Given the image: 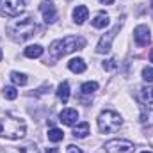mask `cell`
I'll return each mask as SVG.
<instances>
[{
  "label": "cell",
  "instance_id": "cell-31",
  "mask_svg": "<svg viewBox=\"0 0 153 153\" xmlns=\"http://www.w3.org/2000/svg\"><path fill=\"white\" fill-rule=\"evenodd\" d=\"M143 153H152V152H143Z\"/></svg>",
  "mask_w": 153,
  "mask_h": 153
},
{
  "label": "cell",
  "instance_id": "cell-15",
  "mask_svg": "<svg viewBox=\"0 0 153 153\" xmlns=\"http://www.w3.org/2000/svg\"><path fill=\"white\" fill-rule=\"evenodd\" d=\"M68 68L73 71V73H84L85 71V62H84V59H80V57H76V59H71L70 62H68Z\"/></svg>",
  "mask_w": 153,
  "mask_h": 153
},
{
  "label": "cell",
  "instance_id": "cell-24",
  "mask_svg": "<svg viewBox=\"0 0 153 153\" xmlns=\"http://www.w3.org/2000/svg\"><path fill=\"white\" fill-rule=\"evenodd\" d=\"M143 80L148 82V84H152L153 82V68H148V66H146V68L143 70Z\"/></svg>",
  "mask_w": 153,
  "mask_h": 153
},
{
  "label": "cell",
  "instance_id": "cell-9",
  "mask_svg": "<svg viewBox=\"0 0 153 153\" xmlns=\"http://www.w3.org/2000/svg\"><path fill=\"white\" fill-rule=\"evenodd\" d=\"M39 11L43 13V18H45L46 23H55L57 18H59V13H57V9H55L53 4H41Z\"/></svg>",
  "mask_w": 153,
  "mask_h": 153
},
{
  "label": "cell",
  "instance_id": "cell-23",
  "mask_svg": "<svg viewBox=\"0 0 153 153\" xmlns=\"http://www.w3.org/2000/svg\"><path fill=\"white\" fill-rule=\"evenodd\" d=\"M141 123L143 125H148V126H153V111H148L141 116Z\"/></svg>",
  "mask_w": 153,
  "mask_h": 153
},
{
  "label": "cell",
  "instance_id": "cell-1",
  "mask_svg": "<svg viewBox=\"0 0 153 153\" xmlns=\"http://www.w3.org/2000/svg\"><path fill=\"white\" fill-rule=\"evenodd\" d=\"M85 46V39L78 38V36H66L62 39H55L50 48H48V53H50V64H53L55 61H59L61 57L75 52V50H82Z\"/></svg>",
  "mask_w": 153,
  "mask_h": 153
},
{
  "label": "cell",
  "instance_id": "cell-28",
  "mask_svg": "<svg viewBox=\"0 0 153 153\" xmlns=\"http://www.w3.org/2000/svg\"><path fill=\"white\" fill-rule=\"evenodd\" d=\"M46 153H59L57 148H46Z\"/></svg>",
  "mask_w": 153,
  "mask_h": 153
},
{
  "label": "cell",
  "instance_id": "cell-7",
  "mask_svg": "<svg viewBox=\"0 0 153 153\" xmlns=\"http://www.w3.org/2000/svg\"><path fill=\"white\" fill-rule=\"evenodd\" d=\"M105 152L107 153H132L134 152V143L126 139H112L105 143Z\"/></svg>",
  "mask_w": 153,
  "mask_h": 153
},
{
  "label": "cell",
  "instance_id": "cell-6",
  "mask_svg": "<svg viewBox=\"0 0 153 153\" xmlns=\"http://www.w3.org/2000/svg\"><path fill=\"white\" fill-rule=\"evenodd\" d=\"M123 22H125V18H121L117 23H116L114 27L107 32V34H103L102 39H100V43H98V46H96V52L98 53H109L111 52V45H112V39L116 38V34L119 32V29L123 27Z\"/></svg>",
  "mask_w": 153,
  "mask_h": 153
},
{
  "label": "cell",
  "instance_id": "cell-8",
  "mask_svg": "<svg viewBox=\"0 0 153 153\" xmlns=\"http://www.w3.org/2000/svg\"><path fill=\"white\" fill-rule=\"evenodd\" d=\"M134 39L139 46H146L152 41V34H150V27L148 25H139L134 29Z\"/></svg>",
  "mask_w": 153,
  "mask_h": 153
},
{
  "label": "cell",
  "instance_id": "cell-21",
  "mask_svg": "<svg viewBox=\"0 0 153 153\" xmlns=\"http://www.w3.org/2000/svg\"><path fill=\"white\" fill-rule=\"evenodd\" d=\"M80 91L84 94H93L94 91H98V84L96 82H85V84L80 85Z\"/></svg>",
  "mask_w": 153,
  "mask_h": 153
},
{
  "label": "cell",
  "instance_id": "cell-22",
  "mask_svg": "<svg viewBox=\"0 0 153 153\" xmlns=\"http://www.w3.org/2000/svg\"><path fill=\"white\" fill-rule=\"evenodd\" d=\"M18 153H39V148L34 144V143H29V144H25V146H22Z\"/></svg>",
  "mask_w": 153,
  "mask_h": 153
},
{
  "label": "cell",
  "instance_id": "cell-17",
  "mask_svg": "<svg viewBox=\"0 0 153 153\" xmlns=\"http://www.w3.org/2000/svg\"><path fill=\"white\" fill-rule=\"evenodd\" d=\"M41 55H43V46L41 45H30V46L25 48V57H29V59H38Z\"/></svg>",
  "mask_w": 153,
  "mask_h": 153
},
{
  "label": "cell",
  "instance_id": "cell-30",
  "mask_svg": "<svg viewBox=\"0 0 153 153\" xmlns=\"http://www.w3.org/2000/svg\"><path fill=\"white\" fill-rule=\"evenodd\" d=\"M2 57H4V55H2V50H0V61H2Z\"/></svg>",
  "mask_w": 153,
  "mask_h": 153
},
{
  "label": "cell",
  "instance_id": "cell-18",
  "mask_svg": "<svg viewBox=\"0 0 153 153\" xmlns=\"http://www.w3.org/2000/svg\"><path fill=\"white\" fill-rule=\"evenodd\" d=\"M11 80H13L14 85H25V84L29 82L27 75H23V73H20V71H11Z\"/></svg>",
  "mask_w": 153,
  "mask_h": 153
},
{
  "label": "cell",
  "instance_id": "cell-3",
  "mask_svg": "<svg viewBox=\"0 0 153 153\" xmlns=\"http://www.w3.org/2000/svg\"><path fill=\"white\" fill-rule=\"evenodd\" d=\"M7 32L14 41H27L34 36L36 32V23L32 16H25L22 20H14L7 25Z\"/></svg>",
  "mask_w": 153,
  "mask_h": 153
},
{
  "label": "cell",
  "instance_id": "cell-11",
  "mask_svg": "<svg viewBox=\"0 0 153 153\" xmlns=\"http://www.w3.org/2000/svg\"><path fill=\"white\" fill-rule=\"evenodd\" d=\"M59 121L62 125H66V126H73V125H76V121H78V112H76L75 109H64L59 114Z\"/></svg>",
  "mask_w": 153,
  "mask_h": 153
},
{
  "label": "cell",
  "instance_id": "cell-12",
  "mask_svg": "<svg viewBox=\"0 0 153 153\" xmlns=\"http://www.w3.org/2000/svg\"><path fill=\"white\" fill-rule=\"evenodd\" d=\"M87 16H89V11H87L85 5H76L73 9V20H75L76 25H82L87 20Z\"/></svg>",
  "mask_w": 153,
  "mask_h": 153
},
{
  "label": "cell",
  "instance_id": "cell-14",
  "mask_svg": "<svg viewBox=\"0 0 153 153\" xmlns=\"http://www.w3.org/2000/svg\"><path fill=\"white\" fill-rule=\"evenodd\" d=\"M57 98L62 103H68V100H70V84L66 80L59 84V87H57Z\"/></svg>",
  "mask_w": 153,
  "mask_h": 153
},
{
  "label": "cell",
  "instance_id": "cell-26",
  "mask_svg": "<svg viewBox=\"0 0 153 153\" xmlns=\"http://www.w3.org/2000/svg\"><path fill=\"white\" fill-rule=\"evenodd\" d=\"M66 153H84L80 148H76V146H73V144H70L68 146V150H66Z\"/></svg>",
  "mask_w": 153,
  "mask_h": 153
},
{
  "label": "cell",
  "instance_id": "cell-19",
  "mask_svg": "<svg viewBox=\"0 0 153 153\" xmlns=\"http://www.w3.org/2000/svg\"><path fill=\"white\" fill-rule=\"evenodd\" d=\"M62 139H64V132H62V130H59V128H50V130H48V141L59 143V141H62Z\"/></svg>",
  "mask_w": 153,
  "mask_h": 153
},
{
  "label": "cell",
  "instance_id": "cell-27",
  "mask_svg": "<svg viewBox=\"0 0 153 153\" xmlns=\"http://www.w3.org/2000/svg\"><path fill=\"white\" fill-rule=\"evenodd\" d=\"M102 4H105V5H112L114 4V0H100Z\"/></svg>",
  "mask_w": 153,
  "mask_h": 153
},
{
  "label": "cell",
  "instance_id": "cell-32",
  "mask_svg": "<svg viewBox=\"0 0 153 153\" xmlns=\"http://www.w3.org/2000/svg\"><path fill=\"white\" fill-rule=\"evenodd\" d=\"M152 9H153V0H152Z\"/></svg>",
  "mask_w": 153,
  "mask_h": 153
},
{
  "label": "cell",
  "instance_id": "cell-4",
  "mask_svg": "<svg viewBox=\"0 0 153 153\" xmlns=\"http://www.w3.org/2000/svg\"><path fill=\"white\" fill-rule=\"evenodd\" d=\"M121 125H123V119L114 111H103L98 116V128L102 134H114L116 130H119Z\"/></svg>",
  "mask_w": 153,
  "mask_h": 153
},
{
  "label": "cell",
  "instance_id": "cell-29",
  "mask_svg": "<svg viewBox=\"0 0 153 153\" xmlns=\"http://www.w3.org/2000/svg\"><path fill=\"white\" fill-rule=\"evenodd\" d=\"M150 61L153 62V48H152V52H150Z\"/></svg>",
  "mask_w": 153,
  "mask_h": 153
},
{
  "label": "cell",
  "instance_id": "cell-25",
  "mask_svg": "<svg viewBox=\"0 0 153 153\" xmlns=\"http://www.w3.org/2000/svg\"><path fill=\"white\" fill-rule=\"evenodd\" d=\"M116 66H117V64H116V61H114V59H109V61H103V68H105V70H114Z\"/></svg>",
  "mask_w": 153,
  "mask_h": 153
},
{
  "label": "cell",
  "instance_id": "cell-16",
  "mask_svg": "<svg viewBox=\"0 0 153 153\" xmlns=\"http://www.w3.org/2000/svg\"><path fill=\"white\" fill-rule=\"evenodd\" d=\"M87 134H89V123L87 121H82L80 125H76L73 128V137H76V139H84V137H87Z\"/></svg>",
  "mask_w": 153,
  "mask_h": 153
},
{
  "label": "cell",
  "instance_id": "cell-13",
  "mask_svg": "<svg viewBox=\"0 0 153 153\" xmlns=\"http://www.w3.org/2000/svg\"><path fill=\"white\" fill-rule=\"evenodd\" d=\"M91 23H93L94 29H103V27L109 25V14H107L105 11H100V13L91 20Z\"/></svg>",
  "mask_w": 153,
  "mask_h": 153
},
{
  "label": "cell",
  "instance_id": "cell-10",
  "mask_svg": "<svg viewBox=\"0 0 153 153\" xmlns=\"http://www.w3.org/2000/svg\"><path fill=\"white\" fill-rule=\"evenodd\" d=\"M137 100L143 103V105H153V87L152 85H143L139 87L137 91Z\"/></svg>",
  "mask_w": 153,
  "mask_h": 153
},
{
  "label": "cell",
  "instance_id": "cell-20",
  "mask_svg": "<svg viewBox=\"0 0 153 153\" xmlns=\"http://www.w3.org/2000/svg\"><path fill=\"white\" fill-rule=\"evenodd\" d=\"M2 94H4V98H7V100H16V98H18V91H16L14 85H5V87L2 89Z\"/></svg>",
  "mask_w": 153,
  "mask_h": 153
},
{
  "label": "cell",
  "instance_id": "cell-2",
  "mask_svg": "<svg viewBox=\"0 0 153 153\" xmlns=\"http://www.w3.org/2000/svg\"><path fill=\"white\" fill-rule=\"evenodd\" d=\"M25 134H27V126L22 117H14L9 114L0 117V137L16 141V139H22Z\"/></svg>",
  "mask_w": 153,
  "mask_h": 153
},
{
  "label": "cell",
  "instance_id": "cell-5",
  "mask_svg": "<svg viewBox=\"0 0 153 153\" xmlns=\"http://www.w3.org/2000/svg\"><path fill=\"white\" fill-rule=\"evenodd\" d=\"M23 9H25L23 0H0V14L2 16L16 18V16H20V13H23Z\"/></svg>",
  "mask_w": 153,
  "mask_h": 153
}]
</instances>
